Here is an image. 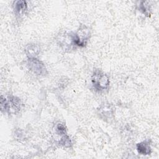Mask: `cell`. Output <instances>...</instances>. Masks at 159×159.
I'll list each match as a JSON object with an SVG mask.
<instances>
[{
    "label": "cell",
    "mask_w": 159,
    "mask_h": 159,
    "mask_svg": "<svg viewBox=\"0 0 159 159\" xmlns=\"http://www.w3.org/2000/svg\"><path fill=\"white\" fill-rule=\"evenodd\" d=\"M25 52L29 58H35L40 52L39 47L36 44H29L25 47Z\"/></svg>",
    "instance_id": "7"
},
{
    "label": "cell",
    "mask_w": 159,
    "mask_h": 159,
    "mask_svg": "<svg viewBox=\"0 0 159 159\" xmlns=\"http://www.w3.org/2000/svg\"><path fill=\"white\" fill-rule=\"evenodd\" d=\"M112 109L108 106H102L99 109V112L101 114V115L104 116V118L107 117H110V116L112 115V111H108L109 110H111Z\"/></svg>",
    "instance_id": "8"
},
{
    "label": "cell",
    "mask_w": 159,
    "mask_h": 159,
    "mask_svg": "<svg viewBox=\"0 0 159 159\" xmlns=\"http://www.w3.org/2000/svg\"><path fill=\"white\" fill-rule=\"evenodd\" d=\"M21 101L16 96L10 95L7 96H1V109L9 114L17 113L21 108Z\"/></svg>",
    "instance_id": "1"
},
{
    "label": "cell",
    "mask_w": 159,
    "mask_h": 159,
    "mask_svg": "<svg viewBox=\"0 0 159 159\" xmlns=\"http://www.w3.org/2000/svg\"><path fill=\"white\" fill-rule=\"evenodd\" d=\"M14 9L16 14H24L27 10V4L25 1H17L14 2Z\"/></svg>",
    "instance_id": "5"
},
{
    "label": "cell",
    "mask_w": 159,
    "mask_h": 159,
    "mask_svg": "<svg viewBox=\"0 0 159 159\" xmlns=\"http://www.w3.org/2000/svg\"><path fill=\"white\" fill-rule=\"evenodd\" d=\"M89 37V29L84 25H82L75 34L71 35L72 43L80 47H83L86 45Z\"/></svg>",
    "instance_id": "3"
},
{
    "label": "cell",
    "mask_w": 159,
    "mask_h": 159,
    "mask_svg": "<svg viewBox=\"0 0 159 159\" xmlns=\"http://www.w3.org/2000/svg\"><path fill=\"white\" fill-rule=\"evenodd\" d=\"M139 8L140 9V11L147 16H150V7L148 6V4H147V2H145V1H142L139 6Z\"/></svg>",
    "instance_id": "9"
},
{
    "label": "cell",
    "mask_w": 159,
    "mask_h": 159,
    "mask_svg": "<svg viewBox=\"0 0 159 159\" xmlns=\"http://www.w3.org/2000/svg\"><path fill=\"white\" fill-rule=\"evenodd\" d=\"M27 65L29 69L37 75L44 76L47 74V70L44 64L36 58H29Z\"/></svg>",
    "instance_id": "4"
},
{
    "label": "cell",
    "mask_w": 159,
    "mask_h": 159,
    "mask_svg": "<svg viewBox=\"0 0 159 159\" xmlns=\"http://www.w3.org/2000/svg\"><path fill=\"white\" fill-rule=\"evenodd\" d=\"M137 150L142 155H149L152 152L151 147L148 141H143L137 143Z\"/></svg>",
    "instance_id": "6"
},
{
    "label": "cell",
    "mask_w": 159,
    "mask_h": 159,
    "mask_svg": "<svg viewBox=\"0 0 159 159\" xmlns=\"http://www.w3.org/2000/svg\"><path fill=\"white\" fill-rule=\"evenodd\" d=\"M91 81L93 87L98 91H104L109 86L108 76L100 70H95L92 75Z\"/></svg>",
    "instance_id": "2"
}]
</instances>
